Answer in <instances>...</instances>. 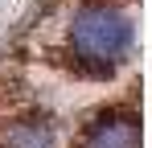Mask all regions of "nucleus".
<instances>
[{
  "label": "nucleus",
  "instance_id": "f03ea898",
  "mask_svg": "<svg viewBox=\"0 0 152 148\" xmlns=\"http://www.w3.org/2000/svg\"><path fill=\"white\" fill-rule=\"evenodd\" d=\"M82 148H140V123L132 111H103L86 127Z\"/></svg>",
  "mask_w": 152,
  "mask_h": 148
},
{
  "label": "nucleus",
  "instance_id": "7ed1b4c3",
  "mask_svg": "<svg viewBox=\"0 0 152 148\" xmlns=\"http://www.w3.org/2000/svg\"><path fill=\"white\" fill-rule=\"evenodd\" d=\"M0 148H53V123L41 115H25L4 127Z\"/></svg>",
  "mask_w": 152,
  "mask_h": 148
},
{
  "label": "nucleus",
  "instance_id": "f257e3e1",
  "mask_svg": "<svg viewBox=\"0 0 152 148\" xmlns=\"http://www.w3.org/2000/svg\"><path fill=\"white\" fill-rule=\"evenodd\" d=\"M66 45L74 53V62L95 78H107L124 66V58L136 45V25L119 4L111 0H95V4H82L70 29H66Z\"/></svg>",
  "mask_w": 152,
  "mask_h": 148
}]
</instances>
